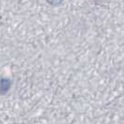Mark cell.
<instances>
[{"instance_id": "cell-1", "label": "cell", "mask_w": 124, "mask_h": 124, "mask_svg": "<svg viewBox=\"0 0 124 124\" xmlns=\"http://www.w3.org/2000/svg\"><path fill=\"white\" fill-rule=\"evenodd\" d=\"M10 86V83L8 79H1L0 80V91L2 93H6Z\"/></svg>"}, {"instance_id": "cell-2", "label": "cell", "mask_w": 124, "mask_h": 124, "mask_svg": "<svg viewBox=\"0 0 124 124\" xmlns=\"http://www.w3.org/2000/svg\"><path fill=\"white\" fill-rule=\"evenodd\" d=\"M48 3L50 5H53V6H58V5H61L62 3L63 0H47Z\"/></svg>"}]
</instances>
